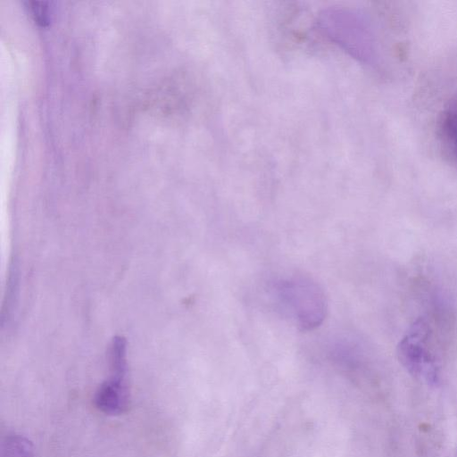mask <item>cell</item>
Wrapping results in <instances>:
<instances>
[{"label": "cell", "mask_w": 457, "mask_h": 457, "mask_svg": "<svg viewBox=\"0 0 457 457\" xmlns=\"http://www.w3.org/2000/svg\"><path fill=\"white\" fill-rule=\"evenodd\" d=\"M278 304L302 330H312L324 320L327 301L320 287L312 279L296 276L279 279L272 287Z\"/></svg>", "instance_id": "cell-1"}, {"label": "cell", "mask_w": 457, "mask_h": 457, "mask_svg": "<svg viewBox=\"0 0 457 457\" xmlns=\"http://www.w3.org/2000/svg\"><path fill=\"white\" fill-rule=\"evenodd\" d=\"M320 31L351 56L370 62L373 57L371 35L363 19L344 8L324 10L318 18Z\"/></svg>", "instance_id": "cell-2"}, {"label": "cell", "mask_w": 457, "mask_h": 457, "mask_svg": "<svg viewBox=\"0 0 457 457\" xmlns=\"http://www.w3.org/2000/svg\"><path fill=\"white\" fill-rule=\"evenodd\" d=\"M431 329L425 319L418 320L398 346L402 364L413 375L424 378L430 384L438 382V367L428 344Z\"/></svg>", "instance_id": "cell-3"}, {"label": "cell", "mask_w": 457, "mask_h": 457, "mask_svg": "<svg viewBox=\"0 0 457 457\" xmlns=\"http://www.w3.org/2000/svg\"><path fill=\"white\" fill-rule=\"evenodd\" d=\"M130 390L127 377L110 374L96 391L94 403L105 415L119 416L130 406Z\"/></svg>", "instance_id": "cell-4"}, {"label": "cell", "mask_w": 457, "mask_h": 457, "mask_svg": "<svg viewBox=\"0 0 457 457\" xmlns=\"http://www.w3.org/2000/svg\"><path fill=\"white\" fill-rule=\"evenodd\" d=\"M438 132L445 146L457 158V107L445 110L440 117Z\"/></svg>", "instance_id": "cell-5"}, {"label": "cell", "mask_w": 457, "mask_h": 457, "mask_svg": "<svg viewBox=\"0 0 457 457\" xmlns=\"http://www.w3.org/2000/svg\"><path fill=\"white\" fill-rule=\"evenodd\" d=\"M1 457H34V445L25 436L10 434L2 442Z\"/></svg>", "instance_id": "cell-6"}]
</instances>
